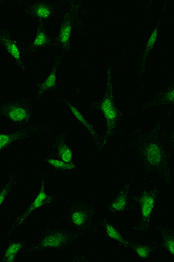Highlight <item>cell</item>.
I'll return each mask as SVG.
<instances>
[{"label": "cell", "mask_w": 174, "mask_h": 262, "mask_svg": "<svg viewBox=\"0 0 174 262\" xmlns=\"http://www.w3.org/2000/svg\"><path fill=\"white\" fill-rule=\"evenodd\" d=\"M174 134L161 122L150 130L139 134L134 130L128 146L141 164L146 178L158 176L168 185L173 183Z\"/></svg>", "instance_id": "obj_1"}, {"label": "cell", "mask_w": 174, "mask_h": 262, "mask_svg": "<svg viewBox=\"0 0 174 262\" xmlns=\"http://www.w3.org/2000/svg\"><path fill=\"white\" fill-rule=\"evenodd\" d=\"M90 104L93 110L102 114L105 121V131L101 136V150L110 139L117 136L118 126L125 116L114 91L112 70L109 63L106 67L103 98L99 101L90 100Z\"/></svg>", "instance_id": "obj_2"}, {"label": "cell", "mask_w": 174, "mask_h": 262, "mask_svg": "<svg viewBox=\"0 0 174 262\" xmlns=\"http://www.w3.org/2000/svg\"><path fill=\"white\" fill-rule=\"evenodd\" d=\"M85 235L78 231L66 230L45 225L36 242L24 252L28 255L41 251H62L73 247Z\"/></svg>", "instance_id": "obj_3"}, {"label": "cell", "mask_w": 174, "mask_h": 262, "mask_svg": "<svg viewBox=\"0 0 174 262\" xmlns=\"http://www.w3.org/2000/svg\"><path fill=\"white\" fill-rule=\"evenodd\" d=\"M160 195V189L156 185L151 187L143 186L134 194V204L138 205L139 208V217L132 228L134 232L143 233L151 230L155 206Z\"/></svg>", "instance_id": "obj_4"}, {"label": "cell", "mask_w": 174, "mask_h": 262, "mask_svg": "<svg viewBox=\"0 0 174 262\" xmlns=\"http://www.w3.org/2000/svg\"><path fill=\"white\" fill-rule=\"evenodd\" d=\"M83 2L75 3L72 0L67 1L65 13L62 16L58 31L55 35V48L62 52H70L71 49V33L76 29L80 32L83 25L79 17V10Z\"/></svg>", "instance_id": "obj_5"}, {"label": "cell", "mask_w": 174, "mask_h": 262, "mask_svg": "<svg viewBox=\"0 0 174 262\" xmlns=\"http://www.w3.org/2000/svg\"><path fill=\"white\" fill-rule=\"evenodd\" d=\"M66 222L84 235L99 234L95 221V205L84 200L74 201L65 214Z\"/></svg>", "instance_id": "obj_6"}, {"label": "cell", "mask_w": 174, "mask_h": 262, "mask_svg": "<svg viewBox=\"0 0 174 262\" xmlns=\"http://www.w3.org/2000/svg\"><path fill=\"white\" fill-rule=\"evenodd\" d=\"M35 116L34 100L31 97L22 98L0 104V119L6 120L18 128L31 125Z\"/></svg>", "instance_id": "obj_7"}, {"label": "cell", "mask_w": 174, "mask_h": 262, "mask_svg": "<svg viewBox=\"0 0 174 262\" xmlns=\"http://www.w3.org/2000/svg\"><path fill=\"white\" fill-rule=\"evenodd\" d=\"M46 177L44 173H41L39 191L33 198L31 204L26 209L18 215L13 223H12L9 229L7 231L6 237L8 239H11L25 225L31 215L44 207L53 205L57 201L56 195H51L46 191Z\"/></svg>", "instance_id": "obj_8"}, {"label": "cell", "mask_w": 174, "mask_h": 262, "mask_svg": "<svg viewBox=\"0 0 174 262\" xmlns=\"http://www.w3.org/2000/svg\"><path fill=\"white\" fill-rule=\"evenodd\" d=\"M65 2V0L59 2L34 0L25 5L23 13L38 24L46 23V21L54 18H58Z\"/></svg>", "instance_id": "obj_9"}, {"label": "cell", "mask_w": 174, "mask_h": 262, "mask_svg": "<svg viewBox=\"0 0 174 262\" xmlns=\"http://www.w3.org/2000/svg\"><path fill=\"white\" fill-rule=\"evenodd\" d=\"M47 130L45 126L41 125H30L10 132H4L0 129V154L17 142L27 140L33 135L44 134Z\"/></svg>", "instance_id": "obj_10"}, {"label": "cell", "mask_w": 174, "mask_h": 262, "mask_svg": "<svg viewBox=\"0 0 174 262\" xmlns=\"http://www.w3.org/2000/svg\"><path fill=\"white\" fill-rule=\"evenodd\" d=\"M134 194L130 181L126 180L106 206L108 212L124 214L132 210L135 207Z\"/></svg>", "instance_id": "obj_11"}, {"label": "cell", "mask_w": 174, "mask_h": 262, "mask_svg": "<svg viewBox=\"0 0 174 262\" xmlns=\"http://www.w3.org/2000/svg\"><path fill=\"white\" fill-rule=\"evenodd\" d=\"M46 23L37 24L35 36L28 46H21V52L28 56H32L41 50H51L55 48L54 35L46 31Z\"/></svg>", "instance_id": "obj_12"}, {"label": "cell", "mask_w": 174, "mask_h": 262, "mask_svg": "<svg viewBox=\"0 0 174 262\" xmlns=\"http://www.w3.org/2000/svg\"><path fill=\"white\" fill-rule=\"evenodd\" d=\"M65 55L63 53L55 55L53 57L52 69L46 78L38 86L35 96L33 97L34 101H39L44 97L53 94L57 90L58 86V70L61 66Z\"/></svg>", "instance_id": "obj_13"}, {"label": "cell", "mask_w": 174, "mask_h": 262, "mask_svg": "<svg viewBox=\"0 0 174 262\" xmlns=\"http://www.w3.org/2000/svg\"><path fill=\"white\" fill-rule=\"evenodd\" d=\"M100 225L104 229V239L117 243V247L130 249L134 239L126 236L125 232L107 216L102 217Z\"/></svg>", "instance_id": "obj_14"}, {"label": "cell", "mask_w": 174, "mask_h": 262, "mask_svg": "<svg viewBox=\"0 0 174 262\" xmlns=\"http://www.w3.org/2000/svg\"><path fill=\"white\" fill-rule=\"evenodd\" d=\"M167 2H165L162 11H161L159 16L158 19L157 20L155 27L152 29L151 35L150 37H148L145 45V47H144L142 50L141 57H140L139 60V71L138 74L139 79H142L144 74H145L148 56H150L152 50L154 49L157 41L158 40L161 29L163 25V15L165 11V8L167 7Z\"/></svg>", "instance_id": "obj_15"}, {"label": "cell", "mask_w": 174, "mask_h": 262, "mask_svg": "<svg viewBox=\"0 0 174 262\" xmlns=\"http://www.w3.org/2000/svg\"><path fill=\"white\" fill-rule=\"evenodd\" d=\"M0 47L3 48L14 59L20 71L23 74H26L27 69L22 60L21 46L7 28L0 29Z\"/></svg>", "instance_id": "obj_16"}, {"label": "cell", "mask_w": 174, "mask_h": 262, "mask_svg": "<svg viewBox=\"0 0 174 262\" xmlns=\"http://www.w3.org/2000/svg\"><path fill=\"white\" fill-rule=\"evenodd\" d=\"M61 100L63 103L66 105L67 108L69 109L71 115L87 130L93 142H94L97 149L101 150V135L97 133L94 125L87 120L82 112L76 107V105L71 101L65 98H62Z\"/></svg>", "instance_id": "obj_17"}, {"label": "cell", "mask_w": 174, "mask_h": 262, "mask_svg": "<svg viewBox=\"0 0 174 262\" xmlns=\"http://www.w3.org/2000/svg\"><path fill=\"white\" fill-rule=\"evenodd\" d=\"M70 135L61 133L55 135L53 138L52 148L55 156L66 162H73L74 154L69 144Z\"/></svg>", "instance_id": "obj_18"}, {"label": "cell", "mask_w": 174, "mask_h": 262, "mask_svg": "<svg viewBox=\"0 0 174 262\" xmlns=\"http://www.w3.org/2000/svg\"><path fill=\"white\" fill-rule=\"evenodd\" d=\"M160 236L159 249L168 253L174 261V231L168 223H160L155 227Z\"/></svg>", "instance_id": "obj_19"}, {"label": "cell", "mask_w": 174, "mask_h": 262, "mask_svg": "<svg viewBox=\"0 0 174 262\" xmlns=\"http://www.w3.org/2000/svg\"><path fill=\"white\" fill-rule=\"evenodd\" d=\"M5 248L2 251L0 256V262H15L17 256L20 253H24L28 246L26 239L23 238L10 239Z\"/></svg>", "instance_id": "obj_20"}, {"label": "cell", "mask_w": 174, "mask_h": 262, "mask_svg": "<svg viewBox=\"0 0 174 262\" xmlns=\"http://www.w3.org/2000/svg\"><path fill=\"white\" fill-rule=\"evenodd\" d=\"M173 82L161 91L156 95L155 98L141 105L142 111H145L146 110L152 107H160L164 105H171L174 104V85Z\"/></svg>", "instance_id": "obj_21"}, {"label": "cell", "mask_w": 174, "mask_h": 262, "mask_svg": "<svg viewBox=\"0 0 174 262\" xmlns=\"http://www.w3.org/2000/svg\"><path fill=\"white\" fill-rule=\"evenodd\" d=\"M43 161L48 164L50 169L55 172L60 173H73L79 170L80 166L74 161L66 162L55 157V156H47L43 158Z\"/></svg>", "instance_id": "obj_22"}, {"label": "cell", "mask_w": 174, "mask_h": 262, "mask_svg": "<svg viewBox=\"0 0 174 262\" xmlns=\"http://www.w3.org/2000/svg\"><path fill=\"white\" fill-rule=\"evenodd\" d=\"M159 249V243L156 241L152 240L145 244L139 243L135 241L131 250L134 251L139 259L146 261Z\"/></svg>", "instance_id": "obj_23"}, {"label": "cell", "mask_w": 174, "mask_h": 262, "mask_svg": "<svg viewBox=\"0 0 174 262\" xmlns=\"http://www.w3.org/2000/svg\"><path fill=\"white\" fill-rule=\"evenodd\" d=\"M19 172H13L8 176L5 183L0 187V209L5 204L18 184Z\"/></svg>", "instance_id": "obj_24"}, {"label": "cell", "mask_w": 174, "mask_h": 262, "mask_svg": "<svg viewBox=\"0 0 174 262\" xmlns=\"http://www.w3.org/2000/svg\"><path fill=\"white\" fill-rule=\"evenodd\" d=\"M71 261H88L89 259L88 257L84 255H78L72 257L70 259Z\"/></svg>", "instance_id": "obj_25"}, {"label": "cell", "mask_w": 174, "mask_h": 262, "mask_svg": "<svg viewBox=\"0 0 174 262\" xmlns=\"http://www.w3.org/2000/svg\"><path fill=\"white\" fill-rule=\"evenodd\" d=\"M11 2H10V1H0V7L4 5V4H6L7 3H10Z\"/></svg>", "instance_id": "obj_26"}]
</instances>
